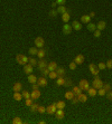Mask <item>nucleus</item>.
I'll list each match as a JSON object with an SVG mask.
<instances>
[{
  "mask_svg": "<svg viewBox=\"0 0 112 124\" xmlns=\"http://www.w3.org/2000/svg\"><path fill=\"white\" fill-rule=\"evenodd\" d=\"M28 60L29 58L27 56L22 55V54H18L16 56V62L19 64V65H26V64H28Z\"/></svg>",
  "mask_w": 112,
  "mask_h": 124,
  "instance_id": "nucleus-1",
  "label": "nucleus"
},
{
  "mask_svg": "<svg viewBox=\"0 0 112 124\" xmlns=\"http://www.w3.org/2000/svg\"><path fill=\"white\" fill-rule=\"evenodd\" d=\"M92 86L94 88H96V89H99V88H101L103 86V82L101 81V78H100L98 75L94 77V81L92 82Z\"/></svg>",
  "mask_w": 112,
  "mask_h": 124,
  "instance_id": "nucleus-2",
  "label": "nucleus"
},
{
  "mask_svg": "<svg viewBox=\"0 0 112 124\" xmlns=\"http://www.w3.org/2000/svg\"><path fill=\"white\" fill-rule=\"evenodd\" d=\"M89 69H90V72H91V74L94 76L96 75H99V73H100V69L98 68V66L95 65V64H93V63H91L89 65Z\"/></svg>",
  "mask_w": 112,
  "mask_h": 124,
  "instance_id": "nucleus-3",
  "label": "nucleus"
},
{
  "mask_svg": "<svg viewBox=\"0 0 112 124\" xmlns=\"http://www.w3.org/2000/svg\"><path fill=\"white\" fill-rule=\"evenodd\" d=\"M79 86H80V88L82 89V91H87L89 87H90V83H89V81H86V79H81Z\"/></svg>",
  "mask_w": 112,
  "mask_h": 124,
  "instance_id": "nucleus-4",
  "label": "nucleus"
},
{
  "mask_svg": "<svg viewBox=\"0 0 112 124\" xmlns=\"http://www.w3.org/2000/svg\"><path fill=\"white\" fill-rule=\"evenodd\" d=\"M45 45V41H44V38L40 36H38L37 38L35 39V46L37 48H43V46Z\"/></svg>",
  "mask_w": 112,
  "mask_h": 124,
  "instance_id": "nucleus-5",
  "label": "nucleus"
},
{
  "mask_svg": "<svg viewBox=\"0 0 112 124\" xmlns=\"http://www.w3.org/2000/svg\"><path fill=\"white\" fill-rule=\"evenodd\" d=\"M56 110H57V107H56V104H51L49 106H47L46 107V112H47L48 114H55V112H56Z\"/></svg>",
  "mask_w": 112,
  "mask_h": 124,
  "instance_id": "nucleus-6",
  "label": "nucleus"
},
{
  "mask_svg": "<svg viewBox=\"0 0 112 124\" xmlns=\"http://www.w3.org/2000/svg\"><path fill=\"white\" fill-rule=\"evenodd\" d=\"M40 95H42V93H40L39 89H33V92L30 93V97L33 100H38L40 97Z\"/></svg>",
  "mask_w": 112,
  "mask_h": 124,
  "instance_id": "nucleus-7",
  "label": "nucleus"
},
{
  "mask_svg": "<svg viewBox=\"0 0 112 124\" xmlns=\"http://www.w3.org/2000/svg\"><path fill=\"white\" fill-rule=\"evenodd\" d=\"M55 115H56V118H57V120H62V118H64V116H65L64 110L57 108V110H56V112H55Z\"/></svg>",
  "mask_w": 112,
  "mask_h": 124,
  "instance_id": "nucleus-8",
  "label": "nucleus"
},
{
  "mask_svg": "<svg viewBox=\"0 0 112 124\" xmlns=\"http://www.w3.org/2000/svg\"><path fill=\"white\" fill-rule=\"evenodd\" d=\"M37 84H38L39 86H42V87H45V86H47L48 82H47V79H46L44 76H43V77H39V78H37Z\"/></svg>",
  "mask_w": 112,
  "mask_h": 124,
  "instance_id": "nucleus-9",
  "label": "nucleus"
},
{
  "mask_svg": "<svg viewBox=\"0 0 112 124\" xmlns=\"http://www.w3.org/2000/svg\"><path fill=\"white\" fill-rule=\"evenodd\" d=\"M24 72H25V74H27V75H29V74H32L33 73V66L30 65V64H26V65H24Z\"/></svg>",
  "mask_w": 112,
  "mask_h": 124,
  "instance_id": "nucleus-10",
  "label": "nucleus"
},
{
  "mask_svg": "<svg viewBox=\"0 0 112 124\" xmlns=\"http://www.w3.org/2000/svg\"><path fill=\"white\" fill-rule=\"evenodd\" d=\"M72 28H74V30H77V31H79V30L82 29V23L74 20L73 24H72Z\"/></svg>",
  "mask_w": 112,
  "mask_h": 124,
  "instance_id": "nucleus-11",
  "label": "nucleus"
},
{
  "mask_svg": "<svg viewBox=\"0 0 112 124\" xmlns=\"http://www.w3.org/2000/svg\"><path fill=\"white\" fill-rule=\"evenodd\" d=\"M47 62H46V60H44V59H40V60H39L38 63H37V66H38V68L40 69V71H42V69H44V68H46V67H47Z\"/></svg>",
  "mask_w": 112,
  "mask_h": 124,
  "instance_id": "nucleus-12",
  "label": "nucleus"
},
{
  "mask_svg": "<svg viewBox=\"0 0 112 124\" xmlns=\"http://www.w3.org/2000/svg\"><path fill=\"white\" fill-rule=\"evenodd\" d=\"M63 33H64L65 35H70V34L72 33V26L65 24L64 26H63Z\"/></svg>",
  "mask_w": 112,
  "mask_h": 124,
  "instance_id": "nucleus-13",
  "label": "nucleus"
},
{
  "mask_svg": "<svg viewBox=\"0 0 112 124\" xmlns=\"http://www.w3.org/2000/svg\"><path fill=\"white\" fill-rule=\"evenodd\" d=\"M84 56L83 55H77L76 57H75V59H74V62L76 63V65H81V64H83L84 62Z\"/></svg>",
  "mask_w": 112,
  "mask_h": 124,
  "instance_id": "nucleus-14",
  "label": "nucleus"
},
{
  "mask_svg": "<svg viewBox=\"0 0 112 124\" xmlns=\"http://www.w3.org/2000/svg\"><path fill=\"white\" fill-rule=\"evenodd\" d=\"M47 68L49 69L51 72H53V71H56V68H57V63H56V62H51V63H48Z\"/></svg>",
  "mask_w": 112,
  "mask_h": 124,
  "instance_id": "nucleus-15",
  "label": "nucleus"
},
{
  "mask_svg": "<svg viewBox=\"0 0 112 124\" xmlns=\"http://www.w3.org/2000/svg\"><path fill=\"white\" fill-rule=\"evenodd\" d=\"M87 94H89V96H95L96 94H98V89L96 88H94L92 86V87H89V89H87Z\"/></svg>",
  "mask_w": 112,
  "mask_h": 124,
  "instance_id": "nucleus-16",
  "label": "nucleus"
},
{
  "mask_svg": "<svg viewBox=\"0 0 112 124\" xmlns=\"http://www.w3.org/2000/svg\"><path fill=\"white\" fill-rule=\"evenodd\" d=\"M70 18H71V16H70V12H68V11H66L65 13L62 15V20H63V23H65V24H67L70 21Z\"/></svg>",
  "mask_w": 112,
  "mask_h": 124,
  "instance_id": "nucleus-17",
  "label": "nucleus"
},
{
  "mask_svg": "<svg viewBox=\"0 0 112 124\" xmlns=\"http://www.w3.org/2000/svg\"><path fill=\"white\" fill-rule=\"evenodd\" d=\"M76 97L79 98V102H82V103H85V102L87 101V95L83 94V93H81L80 95H77Z\"/></svg>",
  "mask_w": 112,
  "mask_h": 124,
  "instance_id": "nucleus-18",
  "label": "nucleus"
},
{
  "mask_svg": "<svg viewBox=\"0 0 112 124\" xmlns=\"http://www.w3.org/2000/svg\"><path fill=\"white\" fill-rule=\"evenodd\" d=\"M105 27H106V24L105 21H99L98 23V25H96V29H99L102 31L103 29H105Z\"/></svg>",
  "mask_w": 112,
  "mask_h": 124,
  "instance_id": "nucleus-19",
  "label": "nucleus"
},
{
  "mask_svg": "<svg viewBox=\"0 0 112 124\" xmlns=\"http://www.w3.org/2000/svg\"><path fill=\"white\" fill-rule=\"evenodd\" d=\"M21 88H22L21 83H20V82H17V83H15L13 89V92H20V91H21Z\"/></svg>",
  "mask_w": 112,
  "mask_h": 124,
  "instance_id": "nucleus-20",
  "label": "nucleus"
},
{
  "mask_svg": "<svg viewBox=\"0 0 112 124\" xmlns=\"http://www.w3.org/2000/svg\"><path fill=\"white\" fill-rule=\"evenodd\" d=\"M90 21H91V17H90L89 15H84V16L81 17V23H83V24H89Z\"/></svg>",
  "mask_w": 112,
  "mask_h": 124,
  "instance_id": "nucleus-21",
  "label": "nucleus"
},
{
  "mask_svg": "<svg viewBox=\"0 0 112 124\" xmlns=\"http://www.w3.org/2000/svg\"><path fill=\"white\" fill-rule=\"evenodd\" d=\"M28 81L30 84H35V83H37V77H36L34 74H29L28 75Z\"/></svg>",
  "mask_w": 112,
  "mask_h": 124,
  "instance_id": "nucleus-22",
  "label": "nucleus"
},
{
  "mask_svg": "<svg viewBox=\"0 0 112 124\" xmlns=\"http://www.w3.org/2000/svg\"><path fill=\"white\" fill-rule=\"evenodd\" d=\"M72 92L74 93V95H75V96H77V95H80L83 91H82V89L80 88V86H74L73 89H72Z\"/></svg>",
  "mask_w": 112,
  "mask_h": 124,
  "instance_id": "nucleus-23",
  "label": "nucleus"
},
{
  "mask_svg": "<svg viewBox=\"0 0 112 124\" xmlns=\"http://www.w3.org/2000/svg\"><path fill=\"white\" fill-rule=\"evenodd\" d=\"M56 73H57V77H63L65 74V71H64V68H62V67H57V68H56Z\"/></svg>",
  "mask_w": 112,
  "mask_h": 124,
  "instance_id": "nucleus-24",
  "label": "nucleus"
},
{
  "mask_svg": "<svg viewBox=\"0 0 112 124\" xmlns=\"http://www.w3.org/2000/svg\"><path fill=\"white\" fill-rule=\"evenodd\" d=\"M56 85H58V86H63V85H65V78L64 77H57V78H56Z\"/></svg>",
  "mask_w": 112,
  "mask_h": 124,
  "instance_id": "nucleus-25",
  "label": "nucleus"
},
{
  "mask_svg": "<svg viewBox=\"0 0 112 124\" xmlns=\"http://www.w3.org/2000/svg\"><path fill=\"white\" fill-rule=\"evenodd\" d=\"M13 98H15V101L17 102H20L22 98V94H20V92H15V94H13Z\"/></svg>",
  "mask_w": 112,
  "mask_h": 124,
  "instance_id": "nucleus-26",
  "label": "nucleus"
},
{
  "mask_svg": "<svg viewBox=\"0 0 112 124\" xmlns=\"http://www.w3.org/2000/svg\"><path fill=\"white\" fill-rule=\"evenodd\" d=\"M29 54H30V55H33V56H36L37 55V53H38V48H37V47H32V48H29Z\"/></svg>",
  "mask_w": 112,
  "mask_h": 124,
  "instance_id": "nucleus-27",
  "label": "nucleus"
},
{
  "mask_svg": "<svg viewBox=\"0 0 112 124\" xmlns=\"http://www.w3.org/2000/svg\"><path fill=\"white\" fill-rule=\"evenodd\" d=\"M74 96H75V95H74V93L72 91H67L66 93H65V98H67V100H72V98L74 97Z\"/></svg>",
  "mask_w": 112,
  "mask_h": 124,
  "instance_id": "nucleus-28",
  "label": "nucleus"
},
{
  "mask_svg": "<svg viewBox=\"0 0 112 124\" xmlns=\"http://www.w3.org/2000/svg\"><path fill=\"white\" fill-rule=\"evenodd\" d=\"M87 30L89 31H95L96 30V25H94V24H91V23H89L87 24Z\"/></svg>",
  "mask_w": 112,
  "mask_h": 124,
  "instance_id": "nucleus-29",
  "label": "nucleus"
},
{
  "mask_svg": "<svg viewBox=\"0 0 112 124\" xmlns=\"http://www.w3.org/2000/svg\"><path fill=\"white\" fill-rule=\"evenodd\" d=\"M45 54H46V52H45L44 49L43 48H39L38 49V53H37V55L36 56H38V58H44V56H45Z\"/></svg>",
  "mask_w": 112,
  "mask_h": 124,
  "instance_id": "nucleus-30",
  "label": "nucleus"
},
{
  "mask_svg": "<svg viewBox=\"0 0 112 124\" xmlns=\"http://www.w3.org/2000/svg\"><path fill=\"white\" fill-rule=\"evenodd\" d=\"M48 77H49L51 79H56V78H57V73H56V71L49 72V74H48Z\"/></svg>",
  "mask_w": 112,
  "mask_h": 124,
  "instance_id": "nucleus-31",
  "label": "nucleus"
},
{
  "mask_svg": "<svg viewBox=\"0 0 112 124\" xmlns=\"http://www.w3.org/2000/svg\"><path fill=\"white\" fill-rule=\"evenodd\" d=\"M55 104H56V107H57V108L64 110V107H65V102L59 101V102H57V103H55Z\"/></svg>",
  "mask_w": 112,
  "mask_h": 124,
  "instance_id": "nucleus-32",
  "label": "nucleus"
},
{
  "mask_svg": "<svg viewBox=\"0 0 112 124\" xmlns=\"http://www.w3.org/2000/svg\"><path fill=\"white\" fill-rule=\"evenodd\" d=\"M66 11H67V10H66V8H65L64 6H59V7L57 8V12L62 13V15H63V13H65Z\"/></svg>",
  "mask_w": 112,
  "mask_h": 124,
  "instance_id": "nucleus-33",
  "label": "nucleus"
},
{
  "mask_svg": "<svg viewBox=\"0 0 112 124\" xmlns=\"http://www.w3.org/2000/svg\"><path fill=\"white\" fill-rule=\"evenodd\" d=\"M37 112H38V113H40V114H44L45 112H46V107H45V106H43V105H39L38 108H37Z\"/></svg>",
  "mask_w": 112,
  "mask_h": 124,
  "instance_id": "nucleus-34",
  "label": "nucleus"
},
{
  "mask_svg": "<svg viewBox=\"0 0 112 124\" xmlns=\"http://www.w3.org/2000/svg\"><path fill=\"white\" fill-rule=\"evenodd\" d=\"M13 124H21L22 123V120L19 118V116H16V118L13 120Z\"/></svg>",
  "mask_w": 112,
  "mask_h": 124,
  "instance_id": "nucleus-35",
  "label": "nucleus"
},
{
  "mask_svg": "<svg viewBox=\"0 0 112 124\" xmlns=\"http://www.w3.org/2000/svg\"><path fill=\"white\" fill-rule=\"evenodd\" d=\"M28 63L29 64H30V65L33 66V67H34V66H37V60H36L35 58H29V60H28Z\"/></svg>",
  "mask_w": 112,
  "mask_h": 124,
  "instance_id": "nucleus-36",
  "label": "nucleus"
},
{
  "mask_svg": "<svg viewBox=\"0 0 112 124\" xmlns=\"http://www.w3.org/2000/svg\"><path fill=\"white\" fill-rule=\"evenodd\" d=\"M98 94L100 95V96H104V95L106 94V92H105V89H104V88H99V89H98Z\"/></svg>",
  "mask_w": 112,
  "mask_h": 124,
  "instance_id": "nucleus-37",
  "label": "nucleus"
},
{
  "mask_svg": "<svg viewBox=\"0 0 112 124\" xmlns=\"http://www.w3.org/2000/svg\"><path fill=\"white\" fill-rule=\"evenodd\" d=\"M98 68H99L100 71H102V69H105V68H106L105 63H99V64H98Z\"/></svg>",
  "mask_w": 112,
  "mask_h": 124,
  "instance_id": "nucleus-38",
  "label": "nucleus"
},
{
  "mask_svg": "<svg viewBox=\"0 0 112 124\" xmlns=\"http://www.w3.org/2000/svg\"><path fill=\"white\" fill-rule=\"evenodd\" d=\"M21 94H22V98H25V100L30 97V94H29V92H27V91H22Z\"/></svg>",
  "mask_w": 112,
  "mask_h": 124,
  "instance_id": "nucleus-39",
  "label": "nucleus"
},
{
  "mask_svg": "<svg viewBox=\"0 0 112 124\" xmlns=\"http://www.w3.org/2000/svg\"><path fill=\"white\" fill-rule=\"evenodd\" d=\"M49 72H51V71H49V69H48L47 67H46V68L42 69V75H43V76H44V77H45V76H47L48 74H49Z\"/></svg>",
  "mask_w": 112,
  "mask_h": 124,
  "instance_id": "nucleus-40",
  "label": "nucleus"
},
{
  "mask_svg": "<svg viewBox=\"0 0 112 124\" xmlns=\"http://www.w3.org/2000/svg\"><path fill=\"white\" fill-rule=\"evenodd\" d=\"M25 104L27 105V106H29V107H30V105L33 104V98H32V97H29V98H26V101H25Z\"/></svg>",
  "mask_w": 112,
  "mask_h": 124,
  "instance_id": "nucleus-41",
  "label": "nucleus"
},
{
  "mask_svg": "<svg viewBox=\"0 0 112 124\" xmlns=\"http://www.w3.org/2000/svg\"><path fill=\"white\" fill-rule=\"evenodd\" d=\"M37 108H38V105L37 104H34V103H33V104L30 105V111L32 112H37Z\"/></svg>",
  "mask_w": 112,
  "mask_h": 124,
  "instance_id": "nucleus-42",
  "label": "nucleus"
},
{
  "mask_svg": "<svg viewBox=\"0 0 112 124\" xmlns=\"http://www.w3.org/2000/svg\"><path fill=\"white\" fill-rule=\"evenodd\" d=\"M102 88H104V89H105V92L108 93V92L111 89V85H110V84H103Z\"/></svg>",
  "mask_w": 112,
  "mask_h": 124,
  "instance_id": "nucleus-43",
  "label": "nucleus"
},
{
  "mask_svg": "<svg viewBox=\"0 0 112 124\" xmlns=\"http://www.w3.org/2000/svg\"><path fill=\"white\" fill-rule=\"evenodd\" d=\"M93 33H94V37H95V38H99V37H101V30L96 29L95 31H93Z\"/></svg>",
  "mask_w": 112,
  "mask_h": 124,
  "instance_id": "nucleus-44",
  "label": "nucleus"
},
{
  "mask_svg": "<svg viewBox=\"0 0 112 124\" xmlns=\"http://www.w3.org/2000/svg\"><path fill=\"white\" fill-rule=\"evenodd\" d=\"M105 65H106V68L112 69V59H109V60L105 63Z\"/></svg>",
  "mask_w": 112,
  "mask_h": 124,
  "instance_id": "nucleus-45",
  "label": "nucleus"
},
{
  "mask_svg": "<svg viewBox=\"0 0 112 124\" xmlns=\"http://www.w3.org/2000/svg\"><path fill=\"white\" fill-rule=\"evenodd\" d=\"M76 68V63L75 62H72L70 63V69H72V71H74V69Z\"/></svg>",
  "mask_w": 112,
  "mask_h": 124,
  "instance_id": "nucleus-46",
  "label": "nucleus"
},
{
  "mask_svg": "<svg viewBox=\"0 0 112 124\" xmlns=\"http://www.w3.org/2000/svg\"><path fill=\"white\" fill-rule=\"evenodd\" d=\"M57 10H54V9H52L51 10V12H49V16H51V17H55V16H56V15H57Z\"/></svg>",
  "mask_w": 112,
  "mask_h": 124,
  "instance_id": "nucleus-47",
  "label": "nucleus"
},
{
  "mask_svg": "<svg viewBox=\"0 0 112 124\" xmlns=\"http://www.w3.org/2000/svg\"><path fill=\"white\" fill-rule=\"evenodd\" d=\"M65 2H66V0H56V3H58L59 6H64Z\"/></svg>",
  "mask_w": 112,
  "mask_h": 124,
  "instance_id": "nucleus-48",
  "label": "nucleus"
},
{
  "mask_svg": "<svg viewBox=\"0 0 112 124\" xmlns=\"http://www.w3.org/2000/svg\"><path fill=\"white\" fill-rule=\"evenodd\" d=\"M71 101H72V103H73V104H76V103H79V98H77V97H75V96H74V97L72 98Z\"/></svg>",
  "mask_w": 112,
  "mask_h": 124,
  "instance_id": "nucleus-49",
  "label": "nucleus"
},
{
  "mask_svg": "<svg viewBox=\"0 0 112 124\" xmlns=\"http://www.w3.org/2000/svg\"><path fill=\"white\" fill-rule=\"evenodd\" d=\"M106 96H108V98H109L110 101H112V91H109V92H108Z\"/></svg>",
  "mask_w": 112,
  "mask_h": 124,
  "instance_id": "nucleus-50",
  "label": "nucleus"
},
{
  "mask_svg": "<svg viewBox=\"0 0 112 124\" xmlns=\"http://www.w3.org/2000/svg\"><path fill=\"white\" fill-rule=\"evenodd\" d=\"M38 87H39V85L37 84V83H35V84H33V89H38Z\"/></svg>",
  "mask_w": 112,
  "mask_h": 124,
  "instance_id": "nucleus-51",
  "label": "nucleus"
},
{
  "mask_svg": "<svg viewBox=\"0 0 112 124\" xmlns=\"http://www.w3.org/2000/svg\"><path fill=\"white\" fill-rule=\"evenodd\" d=\"M90 17H91V18H93V17L95 16V12H93V11H91V12H90V15H89Z\"/></svg>",
  "mask_w": 112,
  "mask_h": 124,
  "instance_id": "nucleus-52",
  "label": "nucleus"
},
{
  "mask_svg": "<svg viewBox=\"0 0 112 124\" xmlns=\"http://www.w3.org/2000/svg\"><path fill=\"white\" fill-rule=\"evenodd\" d=\"M55 6H56V2H53V3H52V7H53V8H54Z\"/></svg>",
  "mask_w": 112,
  "mask_h": 124,
  "instance_id": "nucleus-53",
  "label": "nucleus"
},
{
  "mask_svg": "<svg viewBox=\"0 0 112 124\" xmlns=\"http://www.w3.org/2000/svg\"><path fill=\"white\" fill-rule=\"evenodd\" d=\"M45 123H46L45 121H40V122H39V124H45Z\"/></svg>",
  "mask_w": 112,
  "mask_h": 124,
  "instance_id": "nucleus-54",
  "label": "nucleus"
}]
</instances>
